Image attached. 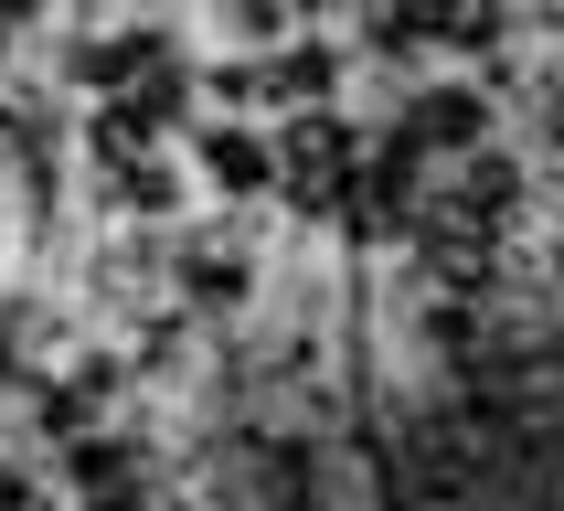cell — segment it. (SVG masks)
I'll list each match as a JSON object with an SVG mask.
<instances>
[{
	"mask_svg": "<svg viewBox=\"0 0 564 511\" xmlns=\"http://www.w3.org/2000/svg\"><path fill=\"white\" fill-rule=\"evenodd\" d=\"M479 128H490V107H479L469 86H437V96H415V107H405L394 150H458V160H469V150H479Z\"/></svg>",
	"mask_w": 564,
	"mask_h": 511,
	"instance_id": "1",
	"label": "cell"
},
{
	"mask_svg": "<svg viewBox=\"0 0 564 511\" xmlns=\"http://www.w3.org/2000/svg\"><path fill=\"white\" fill-rule=\"evenodd\" d=\"M288 182H299V203H330V192L351 182V128L341 118H299L288 128V160H278Z\"/></svg>",
	"mask_w": 564,
	"mask_h": 511,
	"instance_id": "2",
	"label": "cell"
},
{
	"mask_svg": "<svg viewBox=\"0 0 564 511\" xmlns=\"http://www.w3.org/2000/svg\"><path fill=\"white\" fill-rule=\"evenodd\" d=\"M490 0H383V43H479Z\"/></svg>",
	"mask_w": 564,
	"mask_h": 511,
	"instance_id": "3",
	"label": "cell"
},
{
	"mask_svg": "<svg viewBox=\"0 0 564 511\" xmlns=\"http://www.w3.org/2000/svg\"><path fill=\"white\" fill-rule=\"evenodd\" d=\"M203 171H214L224 192H256V182H267V150L235 139V128H214V139H203Z\"/></svg>",
	"mask_w": 564,
	"mask_h": 511,
	"instance_id": "4",
	"label": "cell"
},
{
	"mask_svg": "<svg viewBox=\"0 0 564 511\" xmlns=\"http://www.w3.org/2000/svg\"><path fill=\"white\" fill-rule=\"evenodd\" d=\"M192 287H203V298H235V287H246V256L224 246V235H203V246H192V267H182Z\"/></svg>",
	"mask_w": 564,
	"mask_h": 511,
	"instance_id": "5",
	"label": "cell"
},
{
	"mask_svg": "<svg viewBox=\"0 0 564 511\" xmlns=\"http://www.w3.org/2000/svg\"><path fill=\"white\" fill-rule=\"evenodd\" d=\"M319 86H330V54H319V43H299L288 64H267V96H299V107H310Z\"/></svg>",
	"mask_w": 564,
	"mask_h": 511,
	"instance_id": "6",
	"label": "cell"
},
{
	"mask_svg": "<svg viewBox=\"0 0 564 511\" xmlns=\"http://www.w3.org/2000/svg\"><path fill=\"white\" fill-rule=\"evenodd\" d=\"M235 22H246V32H278V22H288V0H235Z\"/></svg>",
	"mask_w": 564,
	"mask_h": 511,
	"instance_id": "7",
	"label": "cell"
},
{
	"mask_svg": "<svg viewBox=\"0 0 564 511\" xmlns=\"http://www.w3.org/2000/svg\"><path fill=\"white\" fill-rule=\"evenodd\" d=\"M22 11H43V0H0V22H22Z\"/></svg>",
	"mask_w": 564,
	"mask_h": 511,
	"instance_id": "8",
	"label": "cell"
}]
</instances>
